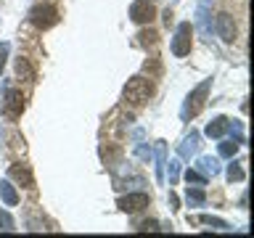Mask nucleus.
<instances>
[{
    "label": "nucleus",
    "mask_w": 254,
    "mask_h": 238,
    "mask_svg": "<svg viewBox=\"0 0 254 238\" xmlns=\"http://www.w3.org/2000/svg\"><path fill=\"white\" fill-rule=\"evenodd\" d=\"M214 32H217V37L222 43H233L236 40V21L230 13H217V19H214Z\"/></svg>",
    "instance_id": "7"
},
{
    "label": "nucleus",
    "mask_w": 254,
    "mask_h": 238,
    "mask_svg": "<svg viewBox=\"0 0 254 238\" xmlns=\"http://www.w3.org/2000/svg\"><path fill=\"white\" fill-rule=\"evenodd\" d=\"M228 180H230V182H244V180H246L244 167H241V164H236V162L230 164V167H228Z\"/></svg>",
    "instance_id": "19"
},
{
    "label": "nucleus",
    "mask_w": 254,
    "mask_h": 238,
    "mask_svg": "<svg viewBox=\"0 0 254 238\" xmlns=\"http://www.w3.org/2000/svg\"><path fill=\"white\" fill-rule=\"evenodd\" d=\"M16 74H19L21 79H27V82H32V79H35V71H32V66H29L27 59H16Z\"/></svg>",
    "instance_id": "17"
},
{
    "label": "nucleus",
    "mask_w": 254,
    "mask_h": 238,
    "mask_svg": "<svg viewBox=\"0 0 254 238\" xmlns=\"http://www.w3.org/2000/svg\"><path fill=\"white\" fill-rule=\"evenodd\" d=\"M135 154H138L143 162H151V156H154V151H151L148 146H138V151H135Z\"/></svg>",
    "instance_id": "26"
},
{
    "label": "nucleus",
    "mask_w": 254,
    "mask_h": 238,
    "mask_svg": "<svg viewBox=\"0 0 254 238\" xmlns=\"http://www.w3.org/2000/svg\"><path fill=\"white\" fill-rule=\"evenodd\" d=\"M156 16V8L151 0H135V3L130 5V19L135 24H151Z\"/></svg>",
    "instance_id": "6"
},
{
    "label": "nucleus",
    "mask_w": 254,
    "mask_h": 238,
    "mask_svg": "<svg viewBox=\"0 0 254 238\" xmlns=\"http://www.w3.org/2000/svg\"><path fill=\"white\" fill-rule=\"evenodd\" d=\"M198 222H204V225H212V228H222V230L228 228V222H222V220H217V217H209V214H201V217H198Z\"/></svg>",
    "instance_id": "22"
},
{
    "label": "nucleus",
    "mask_w": 254,
    "mask_h": 238,
    "mask_svg": "<svg viewBox=\"0 0 254 238\" xmlns=\"http://www.w3.org/2000/svg\"><path fill=\"white\" fill-rule=\"evenodd\" d=\"M148 204H151L148 193H127L122 198H117V206L122 212H138V209H143V206H148Z\"/></svg>",
    "instance_id": "9"
},
{
    "label": "nucleus",
    "mask_w": 254,
    "mask_h": 238,
    "mask_svg": "<svg viewBox=\"0 0 254 238\" xmlns=\"http://www.w3.org/2000/svg\"><path fill=\"white\" fill-rule=\"evenodd\" d=\"M8 51H11V45H8V43H0V74H3V69H5V59H8Z\"/></svg>",
    "instance_id": "25"
},
{
    "label": "nucleus",
    "mask_w": 254,
    "mask_h": 238,
    "mask_svg": "<svg viewBox=\"0 0 254 238\" xmlns=\"http://www.w3.org/2000/svg\"><path fill=\"white\" fill-rule=\"evenodd\" d=\"M196 24L204 37H212V0H201L196 11Z\"/></svg>",
    "instance_id": "8"
},
{
    "label": "nucleus",
    "mask_w": 254,
    "mask_h": 238,
    "mask_svg": "<svg viewBox=\"0 0 254 238\" xmlns=\"http://www.w3.org/2000/svg\"><path fill=\"white\" fill-rule=\"evenodd\" d=\"M135 228H138L140 233H146V230H151V233H156V230H162V228H159V222H156V220H146V222H138V225H135Z\"/></svg>",
    "instance_id": "23"
},
{
    "label": "nucleus",
    "mask_w": 254,
    "mask_h": 238,
    "mask_svg": "<svg viewBox=\"0 0 254 238\" xmlns=\"http://www.w3.org/2000/svg\"><path fill=\"white\" fill-rule=\"evenodd\" d=\"M24 111V95L21 90H11V87H5V95H3V114L8 119H19Z\"/></svg>",
    "instance_id": "5"
},
{
    "label": "nucleus",
    "mask_w": 254,
    "mask_h": 238,
    "mask_svg": "<svg viewBox=\"0 0 254 238\" xmlns=\"http://www.w3.org/2000/svg\"><path fill=\"white\" fill-rule=\"evenodd\" d=\"M151 93H154L151 79H146V77H132L130 82H127V87H125V101L132 103V106H143V103L151 98Z\"/></svg>",
    "instance_id": "2"
},
{
    "label": "nucleus",
    "mask_w": 254,
    "mask_h": 238,
    "mask_svg": "<svg viewBox=\"0 0 254 238\" xmlns=\"http://www.w3.org/2000/svg\"><path fill=\"white\" fill-rule=\"evenodd\" d=\"M8 175H11L13 180H19V182H24V188H32L35 185V180H32V172H29V167H19V164H13L11 170H8Z\"/></svg>",
    "instance_id": "13"
},
{
    "label": "nucleus",
    "mask_w": 254,
    "mask_h": 238,
    "mask_svg": "<svg viewBox=\"0 0 254 238\" xmlns=\"http://www.w3.org/2000/svg\"><path fill=\"white\" fill-rule=\"evenodd\" d=\"M198 172L206 175V178H214V175H220V162L214 156H198Z\"/></svg>",
    "instance_id": "14"
},
{
    "label": "nucleus",
    "mask_w": 254,
    "mask_h": 238,
    "mask_svg": "<svg viewBox=\"0 0 254 238\" xmlns=\"http://www.w3.org/2000/svg\"><path fill=\"white\" fill-rule=\"evenodd\" d=\"M236 151H238V143H236L233 138H230V140H222L220 146H217V154H220L222 159H233Z\"/></svg>",
    "instance_id": "18"
},
{
    "label": "nucleus",
    "mask_w": 254,
    "mask_h": 238,
    "mask_svg": "<svg viewBox=\"0 0 254 238\" xmlns=\"http://www.w3.org/2000/svg\"><path fill=\"white\" fill-rule=\"evenodd\" d=\"M186 201H188V206H201L206 201V193L201 188H188L186 190Z\"/></svg>",
    "instance_id": "16"
},
{
    "label": "nucleus",
    "mask_w": 254,
    "mask_h": 238,
    "mask_svg": "<svg viewBox=\"0 0 254 238\" xmlns=\"http://www.w3.org/2000/svg\"><path fill=\"white\" fill-rule=\"evenodd\" d=\"M170 206H172V209H178V196H175V193H170Z\"/></svg>",
    "instance_id": "28"
},
{
    "label": "nucleus",
    "mask_w": 254,
    "mask_h": 238,
    "mask_svg": "<svg viewBox=\"0 0 254 238\" xmlns=\"http://www.w3.org/2000/svg\"><path fill=\"white\" fill-rule=\"evenodd\" d=\"M170 21H172V11L167 8V11H164V24H167V27H170Z\"/></svg>",
    "instance_id": "27"
},
{
    "label": "nucleus",
    "mask_w": 254,
    "mask_h": 238,
    "mask_svg": "<svg viewBox=\"0 0 254 238\" xmlns=\"http://www.w3.org/2000/svg\"><path fill=\"white\" fill-rule=\"evenodd\" d=\"M13 225H16V222H13V217H11V214L0 209V228H3V230H13Z\"/></svg>",
    "instance_id": "24"
},
{
    "label": "nucleus",
    "mask_w": 254,
    "mask_h": 238,
    "mask_svg": "<svg viewBox=\"0 0 254 238\" xmlns=\"http://www.w3.org/2000/svg\"><path fill=\"white\" fill-rule=\"evenodd\" d=\"M0 198H3L5 206H16L19 204V193H16L11 180H0Z\"/></svg>",
    "instance_id": "12"
},
{
    "label": "nucleus",
    "mask_w": 254,
    "mask_h": 238,
    "mask_svg": "<svg viewBox=\"0 0 254 238\" xmlns=\"http://www.w3.org/2000/svg\"><path fill=\"white\" fill-rule=\"evenodd\" d=\"M29 21L35 24L37 29H51L53 24H59V11H56V5H35L29 11Z\"/></svg>",
    "instance_id": "4"
},
{
    "label": "nucleus",
    "mask_w": 254,
    "mask_h": 238,
    "mask_svg": "<svg viewBox=\"0 0 254 238\" xmlns=\"http://www.w3.org/2000/svg\"><path fill=\"white\" fill-rule=\"evenodd\" d=\"M154 156H156V180H159V182H164V167H167L164 140H156V151H154Z\"/></svg>",
    "instance_id": "15"
},
{
    "label": "nucleus",
    "mask_w": 254,
    "mask_h": 238,
    "mask_svg": "<svg viewBox=\"0 0 254 238\" xmlns=\"http://www.w3.org/2000/svg\"><path fill=\"white\" fill-rule=\"evenodd\" d=\"M198 146H201V135H198V132H190V135H186V138H183L180 148H178V156H180V159L196 156V154H198Z\"/></svg>",
    "instance_id": "10"
},
{
    "label": "nucleus",
    "mask_w": 254,
    "mask_h": 238,
    "mask_svg": "<svg viewBox=\"0 0 254 238\" xmlns=\"http://www.w3.org/2000/svg\"><path fill=\"white\" fill-rule=\"evenodd\" d=\"M209 87H212V77H209V79H204V82L198 85L196 90L186 98V103H183V111H180L183 122H190V119H193L198 111L206 106V95H209Z\"/></svg>",
    "instance_id": "1"
},
{
    "label": "nucleus",
    "mask_w": 254,
    "mask_h": 238,
    "mask_svg": "<svg viewBox=\"0 0 254 238\" xmlns=\"http://www.w3.org/2000/svg\"><path fill=\"white\" fill-rule=\"evenodd\" d=\"M228 127H230V119L217 117V119H212V122L206 124V135H209V138H222V135L228 132Z\"/></svg>",
    "instance_id": "11"
},
{
    "label": "nucleus",
    "mask_w": 254,
    "mask_h": 238,
    "mask_svg": "<svg viewBox=\"0 0 254 238\" xmlns=\"http://www.w3.org/2000/svg\"><path fill=\"white\" fill-rule=\"evenodd\" d=\"M190 35H193V27H190V21H180L178 24V32H175L172 37V56H178V59H183V56L190 53V48H193V40H190Z\"/></svg>",
    "instance_id": "3"
},
{
    "label": "nucleus",
    "mask_w": 254,
    "mask_h": 238,
    "mask_svg": "<svg viewBox=\"0 0 254 238\" xmlns=\"http://www.w3.org/2000/svg\"><path fill=\"white\" fill-rule=\"evenodd\" d=\"M164 172L170 175V185H175L180 178V156L178 159H170V167H164Z\"/></svg>",
    "instance_id": "20"
},
{
    "label": "nucleus",
    "mask_w": 254,
    "mask_h": 238,
    "mask_svg": "<svg viewBox=\"0 0 254 238\" xmlns=\"http://www.w3.org/2000/svg\"><path fill=\"white\" fill-rule=\"evenodd\" d=\"M186 180H188V185H190V182H193V185H206V175H201L198 170H188Z\"/></svg>",
    "instance_id": "21"
}]
</instances>
